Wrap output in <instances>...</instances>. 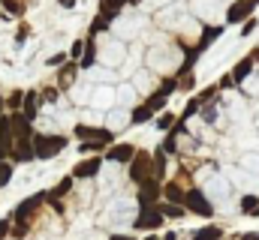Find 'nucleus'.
I'll return each mask as SVG.
<instances>
[{
	"label": "nucleus",
	"mask_w": 259,
	"mask_h": 240,
	"mask_svg": "<svg viewBox=\"0 0 259 240\" xmlns=\"http://www.w3.org/2000/svg\"><path fill=\"white\" fill-rule=\"evenodd\" d=\"M69 144L64 135H36L33 132V150L36 159H55L58 153H64V147Z\"/></svg>",
	"instance_id": "obj_1"
},
{
	"label": "nucleus",
	"mask_w": 259,
	"mask_h": 240,
	"mask_svg": "<svg viewBox=\"0 0 259 240\" xmlns=\"http://www.w3.org/2000/svg\"><path fill=\"white\" fill-rule=\"evenodd\" d=\"M112 141H115L112 129L91 126V135H88V141H81V144H78V150H81V153H103V150H109V147H112Z\"/></svg>",
	"instance_id": "obj_2"
},
{
	"label": "nucleus",
	"mask_w": 259,
	"mask_h": 240,
	"mask_svg": "<svg viewBox=\"0 0 259 240\" xmlns=\"http://www.w3.org/2000/svg\"><path fill=\"white\" fill-rule=\"evenodd\" d=\"M148 177H154V156L148 150H136V156L130 159V180L139 186Z\"/></svg>",
	"instance_id": "obj_3"
},
{
	"label": "nucleus",
	"mask_w": 259,
	"mask_h": 240,
	"mask_svg": "<svg viewBox=\"0 0 259 240\" xmlns=\"http://www.w3.org/2000/svg\"><path fill=\"white\" fill-rule=\"evenodd\" d=\"M163 219H166V216H163L160 204H151V207H142V213L136 216L133 225H136L139 231H157V228L163 225Z\"/></svg>",
	"instance_id": "obj_4"
},
{
	"label": "nucleus",
	"mask_w": 259,
	"mask_h": 240,
	"mask_svg": "<svg viewBox=\"0 0 259 240\" xmlns=\"http://www.w3.org/2000/svg\"><path fill=\"white\" fill-rule=\"evenodd\" d=\"M259 3L256 0H232L226 9V24H244L247 18H253V9Z\"/></svg>",
	"instance_id": "obj_5"
},
{
	"label": "nucleus",
	"mask_w": 259,
	"mask_h": 240,
	"mask_svg": "<svg viewBox=\"0 0 259 240\" xmlns=\"http://www.w3.org/2000/svg\"><path fill=\"white\" fill-rule=\"evenodd\" d=\"M160 195H163V180L157 177H148L139 183V192H136V198H139V204L142 207H151V204H157L160 201Z\"/></svg>",
	"instance_id": "obj_6"
},
{
	"label": "nucleus",
	"mask_w": 259,
	"mask_h": 240,
	"mask_svg": "<svg viewBox=\"0 0 259 240\" xmlns=\"http://www.w3.org/2000/svg\"><path fill=\"white\" fill-rule=\"evenodd\" d=\"M184 207H187L190 213H196V216H214V207H211V201L205 198V192H202V189H187Z\"/></svg>",
	"instance_id": "obj_7"
},
{
	"label": "nucleus",
	"mask_w": 259,
	"mask_h": 240,
	"mask_svg": "<svg viewBox=\"0 0 259 240\" xmlns=\"http://www.w3.org/2000/svg\"><path fill=\"white\" fill-rule=\"evenodd\" d=\"M39 204H46V192H39V195H30V198H24L18 207H15V222H27L36 210H39Z\"/></svg>",
	"instance_id": "obj_8"
},
{
	"label": "nucleus",
	"mask_w": 259,
	"mask_h": 240,
	"mask_svg": "<svg viewBox=\"0 0 259 240\" xmlns=\"http://www.w3.org/2000/svg\"><path fill=\"white\" fill-rule=\"evenodd\" d=\"M12 159H15V162H30V159H36L33 135H21V138H15V144H12Z\"/></svg>",
	"instance_id": "obj_9"
},
{
	"label": "nucleus",
	"mask_w": 259,
	"mask_h": 240,
	"mask_svg": "<svg viewBox=\"0 0 259 240\" xmlns=\"http://www.w3.org/2000/svg\"><path fill=\"white\" fill-rule=\"evenodd\" d=\"M103 168V156L100 153H94L91 159H81L75 168H72V177H78V180H84V177H94L97 171Z\"/></svg>",
	"instance_id": "obj_10"
},
{
	"label": "nucleus",
	"mask_w": 259,
	"mask_h": 240,
	"mask_svg": "<svg viewBox=\"0 0 259 240\" xmlns=\"http://www.w3.org/2000/svg\"><path fill=\"white\" fill-rule=\"evenodd\" d=\"M223 30H226V24H208V27H202V36H199V42H196V48L199 51H208V45L211 42H217L220 36H223Z\"/></svg>",
	"instance_id": "obj_11"
},
{
	"label": "nucleus",
	"mask_w": 259,
	"mask_h": 240,
	"mask_svg": "<svg viewBox=\"0 0 259 240\" xmlns=\"http://www.w3.org/2000/svg\"><path fill=\"white\" fill-rule=\"evenodd\" d=\"M94 63H97V36L88 33V39H84V51H81V60H78V69H91Z\"/></svg>",
	"instance_id": "obj_12"
},
{
	"label": "nucleus",
	"mask_w": 259,
	"mask_h": 240,
	"mask_svg": "<svg viewBox=\"0 0 259 240\" xmlns=\"http://www.w3.org/2000/svg\"><path fill=\"white\" fill-rule=\"evenodd\" d=\"M133 156H136V147L133 144H112L106 150V159H112V162H130Z\"/></svg>",
	"instance_id": "obj_13"
},
{
	"label": "nucleus",
	"mask_w": 259,
	"mask_h": 240,
	"mask_svg": "<svg viewBox=\"0 0 259 240\" xmlns=\"http://www.w3.org/2000/svg\"><path fill=\"white\" fill-rule=\"evenodd\" d=\"M36 111H39V93L27 90V93H24V102H21V114L33 123V120H36Z\"/></svg>",
	"instance_id": "obj_14"
},
{
	"label": "nucleus",
	"mask_w": 259,
	"mask_h": 240,
	"mask_svg": "<svg viewBox=\"0 0 259 240\" xmlns=\"http://www.w3.org/2000/svg\"><path fill=\"white\" fill-rule=\"evenodd\" d=\"M253 66H256V60L250 57V54L238 60V63L232 66V78H235V84H241V81H244V78H247V75L253 72Z\"/></svg>",
	"instance_id": "obj_15"
},
{
	"label": "nucleus",
	"mask_w": 259,
	"mask_h": 240,
	"mask_svg": "<svg viewBox=\"0 0 259 240\" xmlns=\"http://www.w3.org/2000/svg\"><path fill=\"white\" fill-rule=\"evenodd\" d=\"M163 195H166V201H172V204H184L187 189H181L178 183H166V186H163Z\"/></svg>",
	"instance_id": "obj_16"
},
{
	"label": "nucleus",
	"mask_w": 259,
	"mask_h": 240,
	"mask_svg": "<svg viewBox=\"0 0 259 240\" xmlns=\"http://www.w3.org/2000/svg\"><path fill=\"white\" fill-rule=\"evenodd\" d=\"M124 6H127L124 0H100V12H103L106 18H112V21L121 15V9H124Z\"/></svg>",
	"instance_id": "obj_17"
},
{
	"label": "nucleus",
	"mask_w": 259,
	"mask_h": 240,
	"mask_svg": "<svg viewBox=\"0 0 259 240\" xmlns=\"http://www.w3.org/2000/svg\"><path fill=\"white\" fill-rule=\"evenodd\" d=\"M193 240H223V228L220 225H202L199 231H193Z\"/></svg>",
	"instance_id": "obj_18"
},
{
	"label": "nucleus",
	"mask_w": 259,
	"mask_h": 240,
	"mask_svg": "<svg viewBox=\"0 0 259 240\" xmlns=\"http://www.w3.org/2000/svg\"><path fill=\"white\" fill-rule=\"evenodd\" d=\"M72 180H75V177L69 174V177H64L58 186H55V189H49V192H46V201H55V198H61V195H69V189H72Z\"/></svg>",
	"instance_id": "obj_19"
},
{
	"label": "nucleus",
	"mask_w": 259,
	"mask_h": 240,
	"mask_svg": "<svg viewBox=\"0 0 259 240\" xmlns=\"http://www.w3.org/2000/svg\"><path fill=\"white\" fill-rule=\"evenodd\" d=\"M58 72H61V87H69V84L75 81V72H78V63H75V60H72V63H64V66H61Z\"/></svg>",
	"instance_id": "obj_20"
},
{
	"label": "nucleus",
	"mask_w": 259,
	"mask_h": 240,
	"mask_svg": "<svg viewBox=\"0 0 259 240\" xmlns=\"http://www.w3.org/2000/svg\"><path fill=\"white\" fill-rule=\"evenodd\" d=\"M160 210H163V216H166V219H181V216L187 213V207H184V204H172V201L160 204Z\"/></svg>",
	"instance_id": "obj_21"
},
{
	"label": "nucleus",
	"mask_w": 259,
	"mask_h": 240,
	"mask_svg": "<svg viewBox=\"0 0 259 240\" xmlns=\"http://www.w3.org/2000/svg\"><path fill=\"white\" fill-rule=\"evenodd\" d=\"M0 6L6 9V15H15V18H21L24 15V0H0Z\"/></svg>",
	"instance_id": "obj_22"
},
{
	"label": "nucleus",
	"mask_w": 259,
	"mask_h": 240,
	"mask_svg": "<svg viewBox=\"0 0 259 240\" xmlns=\"http://www.w3.org/2000/svg\"><path fill=\"white\" fill-rule=\"evenodd\" d=\"M151 117H154V111H151V108H148V105L142 102V105H139V108H136V111L130 114V123H136V126H142V123H148Z\"/></svg>",
	"instance_id": "obj_23"
},
{
	"label": "nucleus",
	"mask_w": 259,
	"mask_h": 240,
	"mask_svg": "<svg viewBox=\"0 0 259 240\" xmlns=\"http://www.w3.org/2000/svg\"><path fill=\"white\" fill-rule=\"evenodd\" d=\"M154 177H157V180L166 177V153H163V150H157V153H154Z\"/></svg>",
	"instance_id": "obj_24"
},
{
	"label": "nucleus",
	"mask_w": 259,
	"mask_h": 240,
	"mask_svg": "<svg viewBox=\"0 0 259 240\" xmlns=\"http://www.w3.org/2000/svg\"><path fill=\"white\" fill-rule=\"evenodd\" d=\"M109 27H112V18H106L103 12L91 21V33H94V36H97V33H103V30H109Z\"/></svg>",
	"instance_id": "obj_25"
},
{
	"label": "nucleus",
	"mask_w": 259,
	"mask_h": 240,
	"mask_svg": "<svg viewBox=\"0 0 259 240\" xmlns=\"http://www.w3.org/2000/svg\"><path fill=\"white\" fill-rule=\"evenodd\" d=\"M175 147H178V132L169 129V135H166V141L160 144V150H163V153H175Z\"/></svg>",
	"instance_id": "obj_26"
},
{
	"label": "nucleus",
	"mask_w": 259,
	"mask_h": 240,
	"mask_svg": "<svg viewBox=\"0 0 259 240\" xmlns=\"http://www.w3.org/2000/svg\"><path fill=\"white\" fill-rule=\"evenodd\" d=\"M256 207H259V195H244V198H241V210H244L247 216H250Z\"/></svg>",
	"instance_id": "obj_27"
},
{
	"label": "nucleus",
	"mask_w": 259,
	"mask_h": 240,
	"mask_svg": "<svg viewBox=\"0 0 259 240\" xmlns=\"http://www.w3.org/2000/svg\"><path fill=\"white\" fill-rule=\"evenodd\" d=\"M217 90H220V87H214V84H211V87H205V90L199 93V102H202V105L214 102V99H217Z\"/></svg>",
	"instance_id": "obj_28"
},
{
	"label": "nucleus",
	"mask_w": 259,
	"mask_h": 240,
	"mask_svg": "<svg viewBox=\"0 0 259 240\" xmlns=\"http://www.w3.org/2000/svg\"><path fill=\"white\" fill-rule=\"evenodd\" d=\"M199 108H202V102H199V96H196V99H190V102L184 105V114H181V120H190Z\"/></svg>",
	"instance_id": "obj_29"
},
{
	"label": "nucleus",
	"mask_w": 259,
	"mask_h": 240,
	"mask_svg": "<svg viewBox=\"0 0 259 240\" xmlns=\"http://www.w3.org/2000/svg\"><path fill=\"white\" fill-rule=\"evenodd\" d=\"M9 180H12V165L6 159H0V186H6Z\"/></svg>",
	"instance_id": "obj_30"
},
{
	"label": "nucleus",
	"mask_w": 259,
	"mask_h": 240,
	"mask_svg": "<svg viewBox=\"0 0 259 240\" xmlns=\"http://www.w3.org/2000/svg\"><path fill=\"white\" fill-rule=\"evenodd\" d=\"M21 102H24V93H21V90H15V93L6 99V105H9L12 111H18V108H21Z\"/></svg>",
	"instance_id": "obj_31"
},
{
	"label": "nucleus",
	"mask_w": 259,
	"mask_h": 240,
	"mask_svg": "<svg viewBox=\"0 0 259 240\" xmlns=\"http://www.w3.org/2000/svg\"><path fill=\"white\" fill-rule=\"evenodd\" d=\"M175 114H169V111H166V114H160V120H157V126H160V129H163V132H166V129H172V126H175Z\"/></svg>",
	"instance_id": "obj_32"
},
{
	"label": "nucleus",
	"mask_w": 259,
	"mask_h": 240,
	"mask_svg": "<svg viewBox=\"0 0 259 240\" xmlns=\"http://www.w3.org/2000/svg\"><path fill=\"white\" fill-rule=\"evenodd\" d=\"M81 51H84V39H75V42H72V48H69V57L78 63V60H81Z\"/></svg>",
	"instance_id": "obj_33"
},
{
	"label": "nucleus",
	"mask_w": 259,
	"mask_h": 240,
	"mask_svg": "<svg viewBox=\"0 0 259 240\" xmlns=\"http://www.w3.org/2000/svg\"><path fill=\"white\" fill-rule=\"evenodd\" d=\"M72 135H75L78 141H88V135H91V126H84V123H78V126L72 129Z\"/></svg>",
	"instance_id": "obj_34"
},
{
	"label": "nucleus",
	"mask_w": 259,
	"mask_h": 240,
	"mask_svg": "<svg viewBox=\"0 0 259 240\" xmlns=\"http://www.w3.org/2000/svg\"><path fill=\"white\" fill-rule=\"evenodd\" d=\"M256 18H247V21H244V27H241V36H250V33H253V30H256Z\"/></svg>",
	"instance_id": "obj_35"
},
{
	"label": "nucleus",
	"mask_w": 259,
	"mask_h": 240,
	"mask_svg": "<svg viewBox=\"0 0 259 240\" xmlns=\"http://www.w3.org/2000/svg\"><path fill=\"white\" fill-rule=\"evenodd\" d=\"M24 234H27V222H15V228H12V237H24Z\"/></svg>",
	"instance_id": "obj_36"
},
{
	"label": "nucleus",
	"mask_w": 259,
	"mask_h": 240,
	"mask_svg": "<svg viewBox=\"0 0 259 240\" xmlns=\"http://www.w3.org/2000/svg\"><path fill=\"white\" fill-rule=\"evenodd\" d=\"M64 63H66V51L55 54V57H49V66H64Z\"/></svg>",
	"instance_id": "obj_37"
},
{
	"label": "nucleus",
	"mask_w": 259,
	"mask_h": 240,
	"mask_svg": "<svg viewBox=\"0 0 259 240\" xmlns=\"http://www.w3.org/2000/svg\"><path fill=\"white\" fill-rule=\"evenodd\" d=\"M217 87H223V90H226V87H235V78H232V72H229V75H223Z\"/></svg>",
	"instance_id": "obj_38"
},
{
	"label": "nucleus",
	"mask_w": 259,
	"mask_h": 240,
	"mask_svg": "<svg viewBox=\"0 0 259 240\" xmlns=\"http://www.w3.org/2000/svg\"><path fill=\"white\" fill-rule=\"evenodd\" d=\"M42 99H49V102H55V99H58V90H55V87H49V90L42 93Z\"/></svg>",
	"instance_id": "obj_39"
},
{
	"label": "nucleus",
	"mask_w": 259,
	"mask_h": 240,
	"mask_svg": "<svg viewBox=\"0 0 259 240\" xmlns=\"http://www.w3.org/2000/svg\"><path fill=\"white\" fill-rule=\"evenodd\" d=\"M9 234V219H0V240Z\"/></svg>",
	"instance_id": "obj_40"
},
{
	"label": "nucleus",
	"mask_w": 259,
	"mask_h": 240,
	"mask_svg": "<svg viewBox=\"0 0 259 240\" xmlns=\"http://www.w3.org/2000/svg\"><path fill=\"white\" fill-rule=\"evenodd\" d=\"M241 240H259V231H247V234H244Z\"/></svg>",
	"instance_id": "obj_41"
},
{
	"label": "nucleus",
	"mask_w": 259,
	"mask_h": 240,
	"mask_svg": "<svg viewBox=\"0 0 259 240\" xmlns=\"http://www.w3.org/2000/svg\"><path fill=\"white\" fill-rule=\"evenodd\" d=\"M58 3H61L64 9H72V6H75V0H58Z\"/></svg>",
	"instance_id": "obj_42"
},
{
	"label": "nucleus",
	"mask_w": 259,
	"mask_h": 240,
	"mask_svg": "<svg viewBox=\"0 0 259 240\" xmlns=\"http://www.w3.org/2000/svg\"><path fill=\"white\" fill-rule=\"evenodd\" d=\"M112 240H133V237H127V234H115Z\"/></svg>",
	"instance_id": "obj_43"
},
{
	"label": "nucleus",
	"mask_w": 259,
	"mask_h": 240,
	"mask_svg": "<svg viewBox=\"0 0 259 240\" xmlns=\"http://www.w3.org/2000/svg\"><path fill=\"white\" fill-rule=\"evenodd\" d=\"M163 240H178V237H175V231H169V234H166Z\"/></svg>",
	"instance_id": "obj_44"
},
{
	"label": "nucleus",
	"mask_w": 259,
	"mask_h": 240,
	"mask_svg": "<svg viewBox=\"0 0 259 240\" xmlns=\"http://www.w3.org/2000/svg\"><path fill=\"white\" fill-rule=\"evenodd\" d=\"M250 57H253V60H256V63H259V48H256V51H253V54H250Z\"/></svg>",
	"instance_id": "obj_45"
},
{
	"label": "nucleus",
	"mask_w": 259,
	"mask_h": 240,
	"mask_svg": "<svg viewBox=\"0 0 259 240\" xmlns=\"http://www.w3.org/2000/svg\"><path fill=\"white\" fill-rule=\"evenodd\" d=\"M139 3H142V0H130V6H139Z\"/></svg>",
	"instance_id": "obj_46"
},
{
	"label": "nucleus",
	"mask_w": 259,
	"mask_h": 240,
	"mask_svg": "<svg viewBox=\"0 0 259 240\" xmlns=\"http://www.w3.org/2000/svg\"><path fill=\"white\" fill-rule=\"evenodd\" d=\"M3 105H6V102H3V96H0V111H3Z\"/></svg>",
	"instance_id": "obj_47"
},
{
	"label": "nucleus",
	"mask_w": 259,
	"mask_h": 240,
	"mask_svg": "<svg viewBox=\"0 0 259 240\" xmlns=\"http://www.w3.org/2000/svg\"><path fill=\"white\" fill-rule=\"evenodd\" d=\"M124 3H130V0H124Z\"/></svg>",
	"instance_id": "obj_48"
},
{
	"label": "nucleus",
	"mask_w": 259,
	"mask_h": 240,
	"mask_svg": "<svg viewBox=\"0 0 259 240\" xmlns=\"http://www.w3.org/2000/svg\"><path fill=\"white\" fill-rule=\"evenodd\" d=\"M256 3H259V0H256Z\"/></svg>",
	"instance_id": "obj_49"
}]
</instances>
